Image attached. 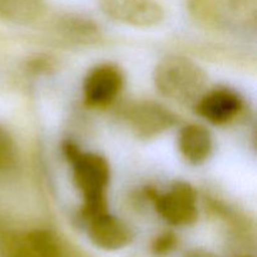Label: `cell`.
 I'll list each match as a JSON object with an SVG mask.
<instances>
[{
    "label": "cell",
    "mask_w": 257,
    "mask_h": 257,
    "mask_svg": "<svg viewBox=\"0 0 257 257\" xmlns=\"http://www.w3.org/2000/svg\"><path fill=\"white\" fill-rule=\"evenodd\" d=\"M197 113L213 124L230 122L242 109V99L231 89H215L202 94L196 102Z\"/></svg>",
    "instance_id": "8"
},
{
    "label": "cell",
    "mask_w": 257,
    "mask_h": 257,
    "mask_svg": "<svg viewBox=\"0 0 257 257\" xmlns=\"http://www.w3.org/2000/svg\"><path fill=\"white\" fill-rule=\"evenodd\" d=\"M63 152L72 165L73 178L83 198L82 216L85 221L107 211V192L110 178L108 161L93 152H82L65 142Z\"/></svg>",
    "instance_id": "1"
},
{
    "label": "cell",
    "mask_w": 257,
    "mask_h": 257,
    "mask_svg": "<svg viewBox=\"0 0 257 257\" xmlns=\"http://www.w3.org/2000/svg\"><path fill=\"white\" fill-rule=\"evenodd\" d=\"M10 257H37L30 251V248L25 245L23 238L18 240L10 250Z\"/></svg>",
    "instance_id": "14"
},
{
    "label": "cell",
    "mask_w": 257,
    "mask_h": 257,
    "mask_svg": "<svg viewBox=\"0 0 257 257\" xmlns=\"http://www.w3.org/2000/svg\"><path fill=\"white\" fill-rule=\"evenodd\" d=\"M88 236L93 245L105 251L124 248L133 240V231L120 218L107 211L87 220Z\"/></svg>",
    "instance_id": "6"
},
{
    "label": "cell",
    "mask_w": 257,
    "mask_h": 257,
    "mask_svg": "<svg viewBox=\"0 0 257 257\" xmlns=\"http://www.w3.org/2000/svg\"><path fill=\"white\" fill-rule=\"evenodd\" d=\"M103 7L110 17L133 27H155L165 18L162 7L155 0H103Z\"/></svg>",
    "instance_id": "7"
},
{
    "label": "cell",
    "mask_w": 257,
    "mask_h": 257,
    "mask_svg": "<svg viewBox=\"0 0 257 257\" xmlns=\"http://www.w3.org/2000/svg\"><path fill=\"white\" fill-rule=\"evenodd\" d=\"M183 257H215L212 253L207 252V251L202 250V248H195V250H190L188 252L185 253Z\"/></svg>",
    "instance_id": "15"
},
{
    "label": "cell",
    "mask_w": 257,
    "mask_h": 257,
    "mask_svg": "<svg viewBox=\"0 0 257 257\" xmlns=\"http://www.w3.org/2000/svg\"><path fill=\"white\" fill-rule=\"evenodd\" d=\"M178 150L187 162L201 165L211 156L213 148L210 131L201 124H187L178 133Z\"/></svg>",
    "instance_id": "9"
},
{
    "label": "cell",
    "mask_w": 257,
    "mask_h": 257,
    "mask_svg": "<svg viewBox=\"0 0 257 257\" xmlns=\"http://www.w3.org/2000/svg\"><path fill=\"white\" fill-rule=\"evenodd\" d=\"M158 215L173 226H190L197 221V193L187 182L178 181L165 193L151 192Z\"/></svg>",
    "instance_id": "3"
},
{
    "label": "cell",
    "mask_w": 257,
    "mask_h": 257,
    "mask_svg": "<svg viewBox=\"0 0 257 257\" xmlns=\"http://www.w3.org/2000/svg\"><path fill=\"white\" fill-rule=\"evenodd\" d=\"M15 145L12 136L0 125V171L7 170L14 163Z\"/></svg>",
    "instance_id": "12"
},
{
    "label": "cell",
    "mask_w": 257,
    "mask_h": 257,
    "mask_svg": "<svg viewBox=\"0 0 257 257\" xmlns=\"http://www.w3.org/2000/svg\"><path fill=\"white\" fill-rule=\"evenodd\" d=\"M23 241L37 257H62L59 241L50 231H30L23 237Z\"/></svg>",
    "instance_id": "11"
},
{
    "label": "cell",
    "mask_w": 257,
    "mask_h": 257,
    "mask_svg": "<svg viewBox=\"0 0 257 257\" xmlns=\"http://www.w3.org/2000/svg\"><path fill=\"white\" fill-rule=\"evenodd\" d=\"M123 88V74L115 65L102 64L90 70L83 84L85 104L105 107L117 98Z\"/></svg>",
    "instance_id": "4"
},
{
    "label": "cell",
    "mask_w": 257,
    "mask_h": 257,
    "mask_svg": "<svg viewBox=\"0 0 257 257\" xmlns=\"http://www.w3.org/2000/svg\"><path fill=\"white\" fill-rule=\"evenodd\" d=\"M177 237L172 232H165L155 238L152 243V251L156 255H166L175 248Z\"/></svg>",
    "instance_id": "13"
},
{
    "label": "cell",
    "mask_w": 257,
    "mask_h": 257,
    "mask_svg": "<svg viewBox=\"0 0 257 257\" xmlns=\"http://www.w3.org/2000/svg\"><path fill=\"white\" fill-rule=\"evenodd\" d=\"M44 12V0H0V18L18 25H28Z\"/></svg>",
    "instance_id": "10"
},
{
    "label": "cell",
    "mask_w": 257,
    "mask_h": 257,
    "mask_svg": "<svg viewBox=\"0 0 257 257\" xmlns=\"http://www.w3.org/2000/svg\"><path fill=\"white\" fill-rule=\"evenodd\" d=\"M127 122L138 138L150 140L170 130L176 123V115L157 102H141L130 109Z\"/></svg>",
    "instance_id": "5"
},
{
    "label": "cell",
    "mask_w": 257,
    "mask_h": 257,
    "mask_svg": "<svg viewBox=\"0 0 257 257\" xmlns=\"http://www.w3.org/2000/svg\"><path fill=\"white\" fill-rule=\"evenodd\" d=\"M153 82L163 97L181 104H190L197 102L202 95L207 74L193 60L170 55L156 65Z\"/></svg>",
    "instance_id": "2"
}]
</instances>
